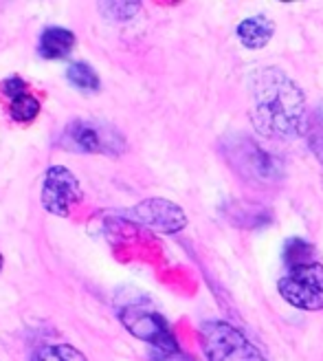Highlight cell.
I'll use <instances>...</instances> for the list:
<instances>
[{"mask_svg":"<svg viewBox=\"0 0 323 361\" xmlns=\"http://www.w3.org/2000/svg\"><path fill=\"white\" fill-rule=\"evenodd\" d=\"M251 121L268 139H297L306 135V99L281 68L266 66L251 78Z\"/></svg>","mask_w":323,"mask_h":361,"instance_id":"6da1fadb","label":"cell"},{"mask_svg":"<svg viewBox=\"0 0 323 361\" xmlns=\"http://www.w3.org/2000/svg\"><path fill=\"white\" fill-rule=\"evenodd\" d=\"M220 152L233 172L242 176L246 183H253L258 188L279 185L286 176L284 161L273 152L264 150L248 135H229L220 143Z\"/></svg>","mask_w":323,"mask_h":361,"instance_id":"7a4b0ae2","label":"cell"},{"mask_svg":"<svg viewBox=\"0 0 323 361\" xmlns=\"http://www.w3.org/2000/svg\"><path fill=\"white\" fill-rule=\"evenodd\" d=\"M58 146L77 154L117 157L125 150V141L115 126L99 119H75L64 126Z\"/></svg>","mask_w":323,"mask_h":361,"instance_id":"3957f363","label":"cell"},{"mask_svg":"<svg viewBox=\"0 0 323 361\" xmlns=\"http://www.w3.org/2000/svg\"><path fill=\"white\" fill-rule=\"evenodd\" d=\"M201 337L209 361H268L255 344H251V339L227 322H205Z\"/></svg>","mask_w":323,"mask_h":361,"instance_id":"277c9868","label":"cell"},{"mask_svg":"<svg viewBox=\"0 0 323 361\" xmlns=\"http://www.w3.org/2000/svg\"><path fill=\"white\" fill-rule=\"evenodd\" d=\"M279 295L295 309L321 311L323 309V264L308 262L291 267L279 284Z\"/></svg>","mask_w":323,"mask_h":361,"instance_id":"5b68a950","label":"cell"},{"mask_svg":"<svg viewBox=\"0 0 323 361\" xmlns=\"http://www.w3.org/2000/svg\"><path fill=\"white\" fill-rule=\"evenodd\" d=\"M121 322L134 337L148 341L156 350H178L172 329L163 315H158L146 306H125L121 309Z\"/></svg>","mask_w":323,"mask_h":361,"instance_id":"8992f818","label":"cell"},{"mask_svg":"<svg viewBox=\"0 0 323 361\" xmlns=\"http://www.w3.org/2000/svg\"><path fill=\"white\" fill-rule=\"evenodd\" d=\"M80 198H82V188L73 172L62 166H53L46 170L42 183V205L49 214L68 216L80 203Z\"/></svg>","mask_w":323,"mask_h":361,"instance_id":"52a82bcc","label":"cell"},{"mask_svg":"<svg viewBox=\"0 0 323 361\" xmlns=\"http://www.w3.org/2000/svg\"><path fill=\"white\" fill-rule=\"evenodd\" d=\"M130 219L160 233H176L187 225L185 212L165 198H148V201L132 207Z\"/></svg>","mask_w":323,"mask_h":361,"instance_id":"ba28073f","label":"cell"},{"mask_svg":"<svg viewBox=\"0 0 323 361\" xmlns=\"http://www.w3.org/2000/svg\"><path fill=\"white\" fill-rule=\"evenodd\" d=\"M3 95L9 99V117L18 123H29L38 117L40 113V102L29 93V88L23 78L11 75L3 84H0Z\"/></svg>","mask_w":323,"mask_h":361,"instance_id":"9c48e42d","label":"cell"},{"mask_svg":"<svg viewBox=\"0 0 323 361\" xmlns=\"http://www.w3.org/2000/svg\"><path fill=\"white\" fill-rule=\"evenodd\" d=\"M75 47V35L73 31L62 29V27H49L40 35L38 51L46 60H62L66 58Z\"/></svg>","mask_w":323,"mask_h":361,"instance_id":"30bf717a","label":"cell"},{"mask_svg":"<svg viewBox=\"0 0 323 361\" xmlns=\"http://www.w3.org/2000/svg\"><path fill=\"white\" fill-rule=\"evenodd\" d=\"M273 23L266 16H251L246 20H242L236 29L240 42L246 49H262L268 44V40L273 38Z\"/></svg>","mask_w":323,"mask_h":361,"instance_id":"8fae6325","label":"cell"},{"mask_svg":"<svg viewBox=\"0 0 323 361\" xmlns=\"http://www.w3.org/2000/svg\"><path fill=\"white\" fill-rule=\"evenodd\" d=\"M66 78L75 88L84 90V93H97L99 86H101L95 68L91 64H86V62H73V64H70L68 71H66Z\"/></svg>","mask_w":323,"mask_h":361,"instance_id":"7c38bea8","label":"cell"},{"mask_svg":"<svg viewBox=\"0 0 323 361\" xmlns=\"http://www.w3.org/2000/svg\"><path fill=\"white\" fill-rule=\"evenodd\" d=\"M306 139H308V146L315 152L317 161L323 166V104H319L308 115Z\"/></svg>","mask_w":323,"mask_h":361,"instance_id":"4fadbf2b","label":"cell"},{"mask_svg":"<svg viewBox=\"0 0 323 361\" xmlns=\"http://www.w3.org/2000/svg\"><path fill=\"white\" fill-rule=\"evenodd\" d=\"M33 361H86V357L73 348V346H66V344H56V346H44L35 353Z\"/></svg>","mask_w":323,"mask_h":361,"instance_id":"5bb4252c","label":"cell"},{"mask_svg":"<svg viewBox=\"0 0 323 361\" xmlns=\"http://www.w3.org/2000/svg\"><path fill=\"white\" fill-rule=\"evenodd\" d=\"M310 254H312V247L303 240H289L286 245V260H289L291 267H299V264H308L312 262L310 260Z\"/></svg>","mask_w":323,"mask_h":361,"instance_id":"9a60e30c","label":"cell"},{"mask_svg":"<svg viewBox=\"0 0 323 361\" xmlns=\"http://www.w3.org/2000/svg\"><path fill=\"white\" fill-rule=\"evenodd\" d=\"M141 3H101V11L113 20H130Z\"/></svg>","mask_w":323,"mask_h":361,"instance_id":"2e32d148","label":"cell"},{"mask_svg":"<svg viewBox=\"0 0 323 361\" xmlns=\"http://www.w3.org/2000/svg\"><path fill=\"white\" fill-rule=\"evenodd\" d=\"M152 361H196V359L181 353V348H178V350H156L152 355Z\"/></svg>","mask_w":323,"mask_h":361,"instance_id":"e0dca14e","label":"cell"},{"mask_svg":"<svg viewBox=\"0 0 323 361\" xmlns=\"http://www.w3.org/2000/svg\"><path fill=\"white\" fill-rule=\"evenodd\" d=\"M0 269H3V254H0Z\"/></svg>","mask_w":323,"mask_h":361,"instance_id":"ac0fdd59","label":"cell"}]
</instances>
